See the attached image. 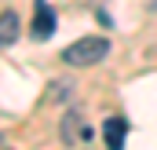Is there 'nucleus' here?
<instances>
[{"label":"nucleus","mask_w":157,"mask_h":150,"mask_svg":"<svg viewBox=\"0 0 157 150\" xmlns=\"http://www.w3.org/2000/svg\"><path fill=\"white\" fill-rule=\"evenodd\" d=\"M18 30H22L18 11H0V48L15 44V40H18Z\"/></svg>","instance_id":"20e7f679"},{"label":"nucleus","mask_w":157,"mask_h":150,"mask_svg":"<svg viewBox=\"0 0 157 150\" xmlns=\"http://www.w3.org/2000/svg\"><path fill=\"white\" fill-rule=\"evenodd\" d=\"M62 139H66V143H73V139H91V128H84L80 113H70V117L62 121Z\"/></svg>","instance_id":"39448f33"},{"label":"nucleus","mask_w":157,"mask_h":150,"mask_svg":"<svg viewBox=\"0 0 157 150\" xmlns=\"http://www.w3.org/2000/svg\"><path fill=\"white\" fill-rule=\"evenodd\" d=\"M124 136H128L124 117H106V121H102V139H106V150H124Z\"/></svg>","instance_id":"f03ea898"},{"label":"nucleus","mask_w":157,"mask_h":150,"mask_svg":"<svg viewBox=\"0 0 157 150\" xmlns=\"http://www.w3.org/2000/svg\"><path fill=\"white\" fill-rule=\"evenodd\" d=\"M55 33V15H51V7L37 0V15H33V40H48Z\"/></svg>","instance_id":"7ed1b4c3"},{"label":"nucleus","mask_w":157,"mask_h":150,"mask_svg":"<svg viewBox=\"0 0 157 150\" xmlns=\"http://www.w3.org/2000/svg\"><path fill=\"white\" fill-rule=\"evenodd\" d=\"M106 51H110L106 37H80L62 51V62L66 66H95L99 59H106Z\"/></svg>","instance_id":"f257e3e1"}]
</instances>
